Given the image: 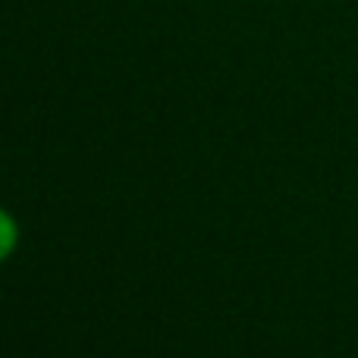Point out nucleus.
Wrapping results in <instances>:
<instances>
[{"instance_id": "1", "label": "nucleus", "mask_w": 358, "mask_h": 358, "mask_svg": "<svg viewBox=\"0 0 358 358\" xmlns=\"http://www.w3.org/2000/svg\"><path fill=\"white\" fill-rule=\"evenodd\" d=\"M19 239H22L19 220L6 208H0V264H3V261H10L13 255H16Z\"/></svg>"}]
</instances>
